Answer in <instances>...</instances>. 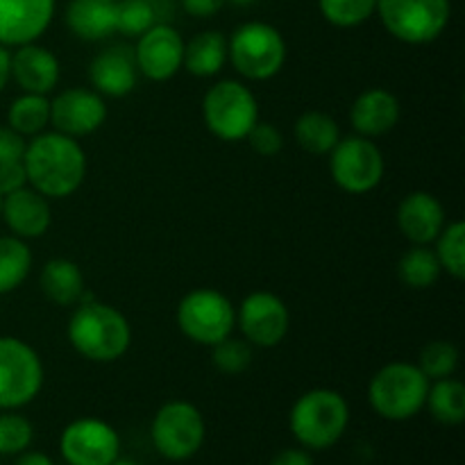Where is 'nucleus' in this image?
Masks as SVG:
<instances>
[{
  "instance_id": "nucleus-1",
  "label": "nucleus",
  "mask_w": 465,
  "mask_h": 465,
  "mask_svg": "<svg viewBox=\"0 0 465 465\" xmlns=\"http://www.w3.org/2000/svg\"><path fill=\"white\" fill-rule=\"evenodd\" d=\"M23 166L27 186L48 200H62L84 184L86 153L73 136L54 130L41 132L27 141Z\"/></svg>"
},
{
  "instance_id": "nucleus-2",
  "label": "nucleus",
  "mask_w": 465,
  "mask_h": 465,
  "mask_svg": "<svg viewBox=\"0 0 465 465\" xmlns=\"http://www.w3.org/2000/svg\"><path fill=\"white\" fill-rule=\"evenodd\" d=\"M73 350L86 361L114 363L127 354L132 345V327L125 313L107 302L91 300L77 302L66 327Z\"/></svg>"
},
{
  "instance_id": "nucleus-3",
  "label": "nucleus",
  "mask_w": 465,
  "mask_h": 465,
  "mask_svg": "<svg viewBox=\"0 0 465 465\" xmlns=\"http://www.w3.org/2000/svg\"><path fill=\"white\" fill-rule=\"evenodd\" d=\"M348 422V400L331 389H313L300 395L289 416L291 434L307 450L334 448L343 439Z\"/></svg>"
},
{
  "instance_id": "nucleus-4",
  "label": "nucleus",
  "mask_w": 465,
  "mask_h": 465,
  "mask_svg": "<svg viewBox=\"0 0 465 465\" xmlns=\"http://www.w3.org/2000/svg\"><path fill=\"white\" fill-rule=\"evenodd\" d=\"M431 381L416 363L393 361L372 375L368 384V402L372 411L391 422H402L425 409Z\"/></svg>"
},
{
  "instance_id": "nucleus-5",
  "label": "nucleus",
  "mask_w": 465,
  "mask_h": 465,
  "mask_svg": "<svg viewBox=\"0 0 465 465\" xmlns=\"http://www.w3.org/2000/svg\"><path fill=\"white\" fill-rule=\"evenodd\" d=\"M286 41L275 25L248 21L227 39V62L250 82L272 80L286 64Z\"/></svg>"
},
{
  "instance_id": "nucleus-6",
  "label": "nucleus",
  "mask_w": 465,
  "mask_h": 465,
  "mask_svg": "<svg viewBox=\"0 0 465 465\" xmlns=\"http://www.w3.org/2000/svg\"><path fill=\"white\" fill-rule=\"evenodd\" d=\"M203 121L216 139L230 143L245 141L259 121L257 95L239 80L216 82L203 98Z\"/></svg>"
},
{
  "instance_id": "nucleus-7",
  "label": "nucleus",
  "mask_w": 465,
  "mask_h": 465,
  "mask_svg": "<svg viewBox=\"0 0 465 465\" xmlns=\"http://www.w3.org/2000/svg\"><path fill=\"white\" fill-rule=\"evenodd\" d=\"M377 16L393 39L425 45L439 39L452 16L450 0H377Z\"/></svg>"
},
{
  "instance_id": "nucleus-8",
  "label": "nucleus",
  "mask_w": 465,
  "mask_h": 465,
  "mask_svg": "<svg viewBox=\"0 0 465 465\" xmlns=\"http://www.w3.org/2000/svg\"><path fill=\"white\" fill-rule=\"evenodd\" d=\"M175 321L186 339L204 348H213L234 331L236 309L221 291L193 289L177 304Z\"/></svg>"
},
{
  "instance_id": "nucleus-9",
  "label": "nucleus",
  "mask_w": 465,
  "mask_h": 465,
  "mask_svg": "<svg viewBox=\"0 0 465 465\" xmlns=\"http://www.w3.org/2000/svg\"><path fill=\"white\" fill-rule=\"evenodd\" d=\"M39 352L16 336H0V411L25 407L44 389Z\"/></svg>"
},
{
  "instance_id": "nucleus-10",
  "label": "nucleus",
  "mask_w": 465,
  "mask_h": 465,
  "mask_svg": "<svg viewBox=\"0 0 465 465\" xmlns=\"http://www.w3.org/2000/svg\"><path fill=\"white\" fill-rule=\"evenodd\" d=\"M386 173L380 145L366 136H345L330 153V175L341 191L363 195L381 184Z\"/></svg>"
},
{
  "instance_id": "nucleus-11",
  "label": "nucleus",
  "mask_w": 465,
  "mask_h": 465,
  "mask_svg": "<svg viewBox=\"0 0 465 465\" xmlns=\"http://www.w3.org/2000/svg\"><path fill=\"white\" fill-rule=\"evenodd\" d=\"M204 418L195 404L186 400H173L166 402L157 413H154L150 436L162 454L168 461H186L204 443Z\"/></svg>"
},
{
  "instance_id": "nucleus-12",
  "label": "nucleus",
  "mask_w": 465,
  "mask_h": 465,
  "mask_svg": "<svg viewBox=\"0 0 465 465\" xmlns=\"http://www.w3.org/2000/svg\"><path fill=\"white\" fill-rule=\"evenodd\" d=\"M59 454L68 465H112L121 459V436L100 418H77L64 427Z\"/></svg>"
},
{
  "instance_id": "nucleus-13",
  "label": "nucleus",
  "mask_w": 465,
  "mask_h": 465,
  "mask_svg": "<svg viewBox=\"0 0 465 465\" xmlns=\"http://www.w3.org/2000/svg\"><path fill=\"white\" fill-rule=\"evenodd\" d=\"M236 327L254 348H277L284 343L291 327V313L284 300L271 291L245 295L236 312Z\"/></svg>"
},
{
  "instance_id": "nucleus-14",
  "label": "nucleus",
  "mask_w": 465,
  "mask_h": 465,
  "mask_svg": "<svg viewBox=\"0 0 465 465\" xmlns=\"http://www.w3.org/2000/svg\"><path fill=\"white\" fill-rule=\"evenodd\" d=\"M107 121V104L104 98L94 89L84 86H71L50 100V125L54 132L82 139L100 127Z\"/></svg>"
},
{
  "instance_id": "nucleus-15",
  "label": "nucleus",
  "mask_w": 465,
  "mask_h": 465,
  "mask_svg": "<svg viewBox=\"0 0 465 465\" xmlns=\"http://www.w3.org/2000/svg\"><path fill=\"white\" fill-rule=\"evenodd\" d=\"M184 44L180 32L166 23H154L139 36L134 48L136 68L153 82H168L182 71Z\"/></svg>"
},
{
  "instance_id": "nucleus-16",
  "label": "nucleus",
  "mask_w": 465,
  "mask_h": 465,
  "mask_svg": "<svg viewBox=\"0 0 465 465\" xmlns=\"http://www.w3.org/2000/svg\"><path fill=\"white\" fill-rule=\"evenodd\" d=\"M57 0H0V45L18 48L44 36Z\"/></svg>"
},
{
  "instance_id": "nucleus-17",
  "label": "nucleus",
  "mask_w": 465,
  "mask_h": 465,
  "mask_svg": "<svg viewBox=\"0 0 465 465\" xmlns=\"http://www.w3.org/2000/svg\"><path fill=\"white\" fill-rule=\"evenodd\" d=\"M0 221L12 230L14 236L23 241L41 239L53 225V209L50 200L35 191L32 186L14 191L3 195V207H0Z\"/></svg>"
},
{
  "instance_id": "nucleus-18",
  "label": "nucleus",
  "mask_w": 465,
  "mask_h": 465,
  "mask_svg": "<svg viewBox=\"0 0 465 465\" xmlns=\"http://www.w3.org/2000/svg\"><path fill=\"white\" fill-rule=\"evenodd\" d=\"M448 223L445 207L430 191H411L398 204V227L411 245H430Z\"/></svg>"
},
{
  "instance_id": "nucleus-19",
  "label": "nucleus",
  "mask_w": 465,
  "mask_h": 465,
  "mask_svg": "<svg viewBox=\"0 0 465 465\" xmlns=\"http://www.w3.org/2000/svg\"><path fill=\"white\" fill-rule=\"evenodd\" d=\"M89 80L94 91L107 98H125L136 89L139 68H136L134 48L127 45H112L100 50L89 66Z\"/></svg>"
},
{
  "instance_id": "nucleus-20",
  "label": "nucleus",
  "mask_w": 465,
  "mask_h": 465,
  "mask_svg": "<svg viewBox=\"0 0 465 465\" xmlns=\"http://www.w3.org/2000/svg\"><path fill=\"white\" fill-rule=\"evenodd\" d=\"M400 100L393 91L372 86L361 91L350 107V125L359 136L375 139L384 136L398 125L400 121Z\"/></svg>"
},
{
  "instance_id": "nucleus-21",
  "label": "nucleus",
  "mask_w": 465,
  "mask_h": 465,
  "mask_svg": "<svg viewBox=\"0 0 465 465\" xmlns=\"http://www.w3.org/2000/svg\"><path fill=\"white\" fill-rule=\"evenodd\" d=\"M62 77V66L53 50L36 44L18 45L12 54V80L23 94L48 95Z\"/></svg>"
},
{
  "instance_id": "nucleus-22",
  "label": "nucleus",
  "mask_w": 465,
  "mask_h": 465,
  "mask_svg": "<svg viewBox=\"0 0 465 465\" xmlns=\"http://www.w3.org/2000/svg\"><path fill=\"white\" fill-rule=\"evenodd\" d=\"M66 25L82 41L107 39L116 32V0H71Z\"/></svg>"
},
{
  "instance_id": "nucleus-23",
  "label": "nucleus",
  "mask_w": 465,
  "mask_h": 465,
  "mask_svg": "<svg viewBox=\"0 0 465 465\" xmlns=\"http://www.w3.org/2000/svg\"><path fill=\"white\" fill-rule=\"evenodd\" d=\"M39 286L41 293L57 307H73V304L82 302L86 295L84 275H82L80 266L71 259H50L44 263L39 272Z\"/></svg>"
},
{
  "instance_id": "nucleus-24",
  "label": "nucleus",
  "mask_w": 465,
  "mask_h": 465,
  "mask_svg": "<svg viewBox=\"0 0 465 465\" xmlns=\"http://www.w3.org/2000/svg\"><path fill=\"white\" fill-rule=\"evenodd\" d=\"M227 64V36L221 30H207L184 44L182 68L195 77H213Z\"/></svg>"
},
{
  "instance_id": "nucleus-25",
  "label": "nucleus",
  "mask_w": 465,
  "mask_h": 465,
  "mask_svg": "<svg viewBox=\"0 0 465 465\" xmlns=\"http://www.w3.org/2000/svg\"><path fill=\"white\" fill-rule=\"evenodd\" d=\"M293 136L295 143L309 154H330L331 148L339 143L341 130L339 123L334 121V116H330L327 112H318V109H312V112H304L295 118L293 125Z\"/></svg>"
},
{
  "instance_id": "nucleus-26",
  "label": "nucleus",
  "mask_w": 465,
  "mask_h": 465,
  "mask_svg": "<svg viewBox=\"0 0 465 465\" xmlns=\"http://www.w3.org/2000/svg\"><path fill=\"white\" fill-rule=\"evenodd\" d=\"M440 272H443V268H440L439 257H436V252L430 245H411V248L400 257V282L413 291L431 289V286L439 282Z\"/></svg>"
},
{
  "instance_id": "nucleus-27",
  "label": "nucleus",
  "mask_w": 465,
  "mask_h": 465,
  "mask_svg": "<svg viewBox=\"0 0 465 465\" xmlns=\"http://www.w3.org/2000/svg\"><path fill=\"white\" fill-rule=\"evenodd\" d=\"M425 407H430L431 416L440 425H461L465 420V386L454 377L436 380L430 384Z\"/></svg>"
},
{
  "instance_id": "nucleus-28",
  "label": "nucleus",
  "mask_w": 465,
  "mask_h": 465,
  "mask_svg": "<svg viewBox=\"0 0 465 465\" xmlns=\"http://www.w3.org/2000/svg\"><path fill=\"white\" fill-rule=\"evenodd\" d=\"M32 271V252L18 236H0V295L16 291Z\"/></svg>"
},
{
  "instance_id": "nucleus-29",
  "label": "nucleus",
  "mask_w": 465,
  "mask_h": 465,
  "mask_svg": "<svg viewBox=\"0 0 465 465\" xmlns=\"http://www.w3.org/2000/svg\"><path fill=\"white\" fill-rule=\"evenodd\" d=\"M7 123L21 136H36L50 125V100L48 95L23 94L9 104Z\"/></svg>"
},
{
  "instance_id": "nucleus-30",
  "label": "nucleus",
  "mask_w": 465,
  "mask_h": 465,
  "mask_svg": "<svg viewBox=\"0 0 465 465\" xmlns=\"http://www.w3.org/2000/svg\"><path fill=\"white\" fill-rule=\"evenodd\" d=\"M436 257H439L440 268L454 280L461 282L465 277V223L452 221L445 223L440 234L436 236Z\"/></svg>"
},
{
  "instance_id": "nucleus-31",
  "label": "nucleus",
  "mask_w": 465,
  "mask_h": 465,
  "mask_svg": "<svg viewBox=\"0 0 465 465\" xmlns=\"http://www.w3.org/2000/svg\"><path fill=\"white\" fill-rule=\"evenodd\" d=\"M322 18L334 27H359L377 12V0H318Z\"/></svg>"
},
{
  "instance_id": "nucleus-32",
  "label": "nucleus",
  "mask_w": 465,
  "mask_h": 465,
  "mask_svg": "<svg viewBox=\"0 0 465 465\" xmlns=\"http://www.w3.org/2000/svg\"><path fill=\"white\" fill-rule=\"evenodd\" d=\"M418 368L430 381L452 377L459 368V350L450 341H430L420 350Z\"/></svg>"
},
{
  "instance_id": "nucleus-33",
  "label": "nucleus",
  "mask_w": 465,
  "mask_h": 465,
  "mask_svg": "<svg viewBox=\"0 0 465 465\" xmlns=\"http://www.w3.org/2000/svg\"><path fill=\"white\" fill-rule=\"evenodd\" d=\"M157 23V7L153 0H116V32L139 39Z\"/></svg>"
},
{
  "instance_id": "nucleus-34",
  "label": "nucleus",
  "mask_w": 465,
  "mask_h": 465,
  "mask_svg": "<svg viewBox=\"0 0 465 465\" xmlns=\"http://www.w3.org/2000/svg\"><path fill=\"white\" fill-rule=\"evenodd\" d=\"M32 439H35V427L25 416L14 411L0 413V457L25 452Z\"/></svg>"
},
{
  "instance_id": "nucleus-35",
  "label": "nucleus",
  "mask_w": 465,
  "mask_h": 465,
  "mask_svg": "<svg viewBox=\"0 0 465 465\" xmlns=\"http://www.w3.org/2000/svg\"><path fill=\"white\" fill-rule=\"evenodd\" d=\"M212 361L223 375H241L252 363V345L245 339H234L227 336L221 343L213 345Z\"/></svg>"
},
{
  "instance_id": "nucleus-36",
  "label": "nucleus",
  "mask_w": 465,
  "mask_h": 465,
  "mask_svg": "<svg viewBox=\"0 0 465 465\" xmlns=\"http://www.w3.org/2000/svg\"><path fill=\"white\" fill-rule=\"evenodd\" d=\"M248 143L252 145V150L262 157H275L284 148V134L280 132V127L272 125V123L257 121V125L250 130Z\"/></svg>"
},
{
  "instance_id": "nucleus-37",
  "label": "nucleus",
  "mask_w": 465,
  "mask_h": 465,
  "mask_svg": "<svg viewBox=\"0 0 465 465\" xmlns=\"http://www.w3.org/2000/svg\"><path fill=\"white\" fill-rule=\"evenodd\" d=\"M27 186V175L25 166H23V159L18 162H3L0 163V195L14 193V191Z\"/></svg>"
},
{
  "instance_id": "nucleus-38",
  "label": "nucleus",
  "mask_w": 465,
  "mask_h": 465,
  "mask_svg": "<svg viewBox=\"0 0 465 465\" xmlns=\"http://www.w3.org/2000/svg\"><path fill=\"white\" fill-rule=\"evenodd\" d=\"M25 136L14 132L12 127H0V163L3 162H18L25 154Z\"/></svg>"
},
{
  "instance_id": "nucleus-39",
  "label": "nucleus",
  "mask_w": 465,
  "mask_h": 465,
  "mask_svg": "<svg viewBox=\"0 0 465 465\" xmlns=\"http://www.w3.org/2000/svg\"><path fill=\"white\" fill-rule=\"evenodd\" d=\"M225 3L227 0H182V9H184L189 16L209 18L216 16Z\"/></svg>"
},
{
  "instance_id": "nucleus-40",
  "label": "nucleus",
  "mask_w": 465,
  "mask_h": 465,
  "mask_svg": "<svg viewBox=\"0 0 465 465\" xmlns=\"http://www.w3.org/2000/svg\"><path fill=\"white\" fill-rule=\"evenodd\" d=\"M271 465H313V459L309 457V452H304V450L291 448L277 454L271 461Z\"/></svg>"
},
{
  "instance_id": "nucleus-41",
  "label": "nucleus",
  "mask_w": 465,
  "mask_h": 465,
  "mask_svg": "<svg viewBox=\"0 0 465 465\" xmlns=\"http://www.w3.org/2000/svg\"><path fill=\"white\" fill-rule=\"evenodd\" d=\"M9 80H12V53L9 48L0 45V94L9 84Z\"/></svg>"
},
{
  "instance_id": "nucleus-42",
  "label": "nucleus",
  "mask_w": 465,
  "mask_h": 465,
  "mask_svg": "<svg viewBox=\"0 0 465 465\" xmlns=\"http://www.w3.org/2000/svg\"><path fill=\"white\" fill-rule=\"evenodd\" d=\"M16 465H54L50 461V457L41 452H21V459H18Z\"/></svg>"
},
{
  "instance_id": "nucleus-43",
  "label": "nucleus",
  "mask_w": 465,
  "mask_h": 465,
  "mask_svg": "<svg viewBox=\"0 0 465 465\" xmlns=\"http://www.w3.org/2000/svg\"><path fill=\"white\" fill-rule=\"evenodd\" d=\"M230 3L239 5V7H245V5H254V3H257V0H230Z\"/></svg>"
},
{
  "instance_id": "nucleus-44",
  "label": "nucleus",
  "mask_w": 465,
  "mask_h": 465,
  "mask_svg": "<svg viewBox=\"0 0 465 465\" xmlns=\"http://www.w3.org/2000/svg\"><path fill=\"white\" fill-rule=\"evenodd\" d=\"M112 465H139V463H134V461H125V459H116V461H114Z\"/></svg>"
},
{
  "instance_id": "nucleus-45",
  "label": "nucleus",
  "mask_w": 465,
  "mask_h": 465,
  "mask_svg": "<svg viewBox=\"0 0 465 465\" xmlns=\"http://www.w3.org/2000/svg\"><path fill=\"white\" fill-rule=\"evenodd\" d=\"M0 207H3V195H0Z\"/></svg>"
}]
</instances>
